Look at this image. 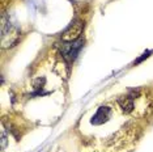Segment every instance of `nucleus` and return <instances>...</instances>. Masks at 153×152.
<instances>
[{"mask_svg":"<svg viewBox=\"0 0 153 152\" xmlns=\"http://www.w3.org/2000/svg\"><path fill=\"white\" fill-rule=\"evenodd\" d=\"M43 84H45V79H37L36 81H34V88L36 89H39V88H43Z\"/></svg>","mask_w":153,"mask_h":152,"instance_id":"423d86ee","label":"nucleus"},{"mask_svg":"<svg viewBox=\"0 0 153 152\" xmlns=\"http://www.w3.org/2000/svg\"><path fill=\"white\" fill-rule=\"evenodd\" d=\"M111 109L109 106H101V108L97 110L96 114L92 117V121L90 122L93 123V125H102V123H106L107 121L110 119L111 117Z\"/></svg>","mask_w":153,"mask_h":152,"instance_id":"f03ea898","label":"nucleus"},{"mask_svg":"<svg viewBox=\"0 0 153 152\" xmlns=\"http://www.w3.org/2000/svg\"><path fill=\"white\" fill-rule=\"evenodd\" d=\"M0 139H1V150H5L7 147V134L4 127H1V134H0Z\"/></svg>","mask_w":153,"mask_h":152,"instance_id":"39448f33","label":"nucleus"},{"mask_svg":"<svg viewBox=\"0 0 153 152\" xmlns=\"http://www.w3.org/2000/svg\"><path fill=\"white\" fill-rule=\"evenodd\" d=\"M118 105L122 109V112L124 114H128L134 110V98H131L130 96H124V97L118 98Z\"/></svg>","mask_w":153,"mask_h":152,"instance_id":"20e7f679","label":"nucleus"},{"mask_svg":"<svg viewBox=\"0 0 153 152\" xmlns=\"http://www.w3.org/2000/svg\"><path fill=\"white\" fill-rule=\"evenodd\" d=\"M81 45H82V42H76L72 45V46L71 45H67V47L63 49V57L69 62L74 60L79 53V50L81 49Z\"/></svg>","mask_w":153,"mask_h":152,"instance_id":"7ed1b4c3","label":"nucleus"},{"mask_svg":"<svg viewBox=\"0 0 153 152\" xmlns=\"http://www.w3.org/2000/svg\"><path fill=\"white\" fill-rule=\"evenodd\" d=\"M152 53H153V51H145V53L143 54V57H141V58H139V59L135 62V63H140V62L144 59V58H148V57H149V54H152Z\"/></svg>","mask_w":153,"mask_h":152,"instance_id":"0eeeda50","label":"nucleus"},{"mask_svg":"<svg viewBox=\"0 0 153 152\" xmlns=\"http://www.w3.org/2000/svg\"><path fill=\"white\" fill-rule=\"evenodd\" d=\"M82 29H84V24L81 21H76L74 22L68 29L64 30V33L62 34V41L63 42H76L79 39V37L81 36L82 33Z\"/></svg>","mask_w":153,"mask_h":152,"instance_id":"f257e3e1","label":"nucleus"}]
</instances>
